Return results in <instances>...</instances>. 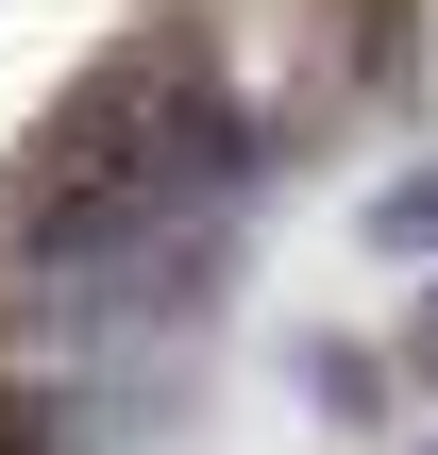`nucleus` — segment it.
I'll return each mask as SVG.
<instances>
[{
  "instance_id": "f257e3e1",
  "label": "nucleus",
  "mask_w": 438,
  "mask_h": 455,
  "mask_svg": "<svg viewBox=\"0 0 438 455\" xmlns=\"http://www.w3.org/2000/svg\"><path fill=\"white\" fill-rule=\"evenodd\" d=\"M371 253H405V270H438V169H405V186L371 203Z\"/></svg>"
},
{
  "instance_id": "f03ea898",
  "label": "nucleus",
  "mask_w": 438,
  "mask_h": 455,
  "mask_svg": "<svg viewBox=\"0 0 438 455\" xmlns=\"http://www.w3.org/2000/svg\"><path fill=\"white\" fill-rule=\"evenodd\" d=\"M0 455H51V439H34V422H17V405H0Z\"/></svg>"
},
{
  "instance_id": "7ed1b4c3",
  "label": "nucleus",
  "mask_w": 438,
  "mask_h": 455,
  "mask_svg": "<svg viewBox=\"0 0 438 455\" xmlns=\"http://www.w3.org/2000/svg\"><path fill=\"white\" fill-rule=\"evenodd\" d=\"M422 355H438V304H422Z\"/></svg>"
}]
</instances>
